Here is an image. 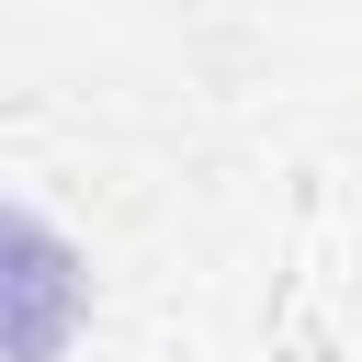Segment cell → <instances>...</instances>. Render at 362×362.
<instances>
[{"label":"cell","instance_id":"6da1fadb","mask_svg":"<svg viewBox=\"0 0 362 362\" xmlns=\"http://www.w3.org/2000/svg\"><path fill=\"white\" fill-rule=\"evenodd\" d=\"M90 317V272L79 249L34 215V204H0V362H57Z\"/></svg>","mask_w":362,"mask_h":362}]
</instances>
